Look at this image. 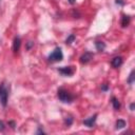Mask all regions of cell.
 <instances>
[{"label": "cell", "mask_w": 135, "mask_h": 135, "mask_svg": "<svg viewBox=\"0 0 135 135\" xmlns=\"http://www.w3.org/2000/svg\"><path fill=\"white\" fill-rule=\"evenodd\" d=\"M74 40H75V35H73V34H72V35H70V36L66 38L65 43H66V44H71V43H72Z\"/></svg>", "instance_id": "14"}, {"label": "cell", "mask_w": 135, "mask_h": 135, "mask_svg": "<svg viewBox=\"0 0 135 135\" xmlns=\"http://www.w3.org/2000/svg\"><path fill=\"white\" fill-rule=\"evenodd\" d=\"M134 73H135V72H134V70H133V71L130 73V75H129V78H128V83H129V84H132V83L134 82V77H135V76H134Z\"/></svg>", "instance_id": "13"}, {"label": "cell", "mask_w": 135, "mask_h": 135, "mask_svg": "<svg viewBox=\"0 0 135 135\" xmlns=\"http://www.w3.org/2000/svg\"><path fill=\"white\" fill-rule=\"evenodd\" d=\"M95 46H96L97 51H99V52H102V51H104V49H105V44H104V42H102V41H96V42H95Z\"/></svg>", "instance_id": "11"}, {"label": "cell", "mask_w": 135, "mask_h": 135, "mask_svg": "<svg viewBox=\"0 0 135 135\" xmlns=\"http://www.w3.org/2000/svg\"><path fill=\"white\" fill-rule=\"evenodd\" d=\"M33 45H34V42H32V41H30V42L27 43V45H26V49H27V50H30V49H31V47H32Z\"/></svg>", "instance_id": "17"}, {"label": "cell", "mask_w": 135, "mask_h": 135, "mask_svg": "<svg viewBox=\"0 0 135 135\" xmlns=\"http://www.w3.org/2000/svg\"><path fill=\"white\" fill-rule=\"evenodd\" d=\"M111 64L113 68H119L121 64H122V58L120 56H117V57H114L111 61Z\"/></svg>", "instance_id": "8"}, {"label": "cell", "mask_w": 135, "mask_h": 135, "mask_svg": "<svg viewBox=\"0 0 135 135\" xmlns=\"http://www.w3.org/2000/svg\"><path fill=\"white\" fill-rule=\"evenodd\" d=\"M126 127V121L123 119H118L116 121V124H115V128L118 130V129H122Z\"/></svg>", "instance_id": "12"}, {"label": "cell", "mask_w": 135, "mask_h": 135, "mask_svg": "<svg viewBox=\"0 0 135 135\" xmlns=\"http://www.w3.org/2000/svg\"><path fill=\"white\" fill-rule=\"evenodd\" d=\"M7 100H8V88L4 82H2L0 84V103L2 104V107H6Z\"/></svg>", "instance_id": "2"}, {"label": "cell", "mask_w": 135, "mask_h": 135, "mask_svg": "<svg viewBox=\"0 0 135 135\" xmlns=\"http://www.w3.org/2000/svg\"><path fill=\"white\" fill-rule=\"evenodd\" d=\"M111 102H112V105H113V108L115 110H119L120 109V102H119V100L116 97H112Z\"/></svg>", "instance_id": "10"}, {"label": "cell", "mask_w": 135, "mask_h": 135, "mask_svg": "<svg viewBox=\"0 0 135 135\" xmlns=\"http://www.w3.org/2000/svg\"><path fill=\"white\" fill-rule=\"evenodd\" d=\"M92 58H93V54L90 53V52H85L84 54H82V55L80 56V62H81L82 64H85V63L90 62Z\"/></svg>", "instance_id": "5"}, {"label": "cell", "mask_w": 135, "mask_h": 135, "mask_svg": "<svg viewBox=\"0 0 135 135\" xmlns=\"http://www.w3.org/2000/svg\"><path fill=\"white\" fill-rule=\"evenodd\" d=\"M9 124L12 126V128H13V129H15V122H14V121H11V122H9Z\"/></svg>", "instance_id": "21"}, {"label": "cell", "mask_w": 135, "mask_h": 135, "mask_svg": "<svg viewBox=\"0 0 135 135\" xmlns=\"http://www.w3.org/2000/svg\"><path fill=\"white\" fill-rule=\"evenodd\" d=\"M130 21H131V17H130V16H128V15H122L120 24H121L122 27H127V26L130 24Z\"/></svg>", "instance_id": "9"}, {"label": "cell", "mask_w": 135, "mask_h": 135, "mask_svg": "<svg viewBox=\"0 0 135 135\" xmlns=\"http://www.w3.org/2000/svg\"><path fill=\"white\" fill-rule=\"evenodd\" d=\"M101 89H102V91H108V89H109V86H108L107 84H103V85L101 86Z\"/></svg>", "instance_id": "19"}, {"label": "cell", "mask_w": 135, "mask_h": 135, "mask_svg": "<svg viewBox=\"0 0 135 135\" xmlns=\"http://www.w3.org/2000/svg\"><path fill=\"white\" fill-rule=\"evenodd\" d=\"M58 72L63 76H72L75 72L74 66H62L58 69Z\"/></svg>", "instance_id": "4"}, {"label": "cell", "mask_w": 135, "mask_h": 135, "mask_svg": "<svg viewBox=\"0 0 135 135\" xmlns=\"http://www.w3.org/2000/svg\"><path fill=\"white\" fill-rule=\"evenodd\" d=\"M57 96H58V98H59L60 101L65 102V103L72 102V101L74 100V98H75V96H74L70 91H68V90H65V89H63V88H60V89L57 91Z\"/></svg>", "instance_id": "1"}, {"label": "cell", "mask_w": 135, "mask_h": 135, "mask_svg": "<svg viewBox=\"0 0 135 135\" xmlns=\"http://www.w3.org/2000/svg\"><path fill=\"white\" fill-rule=\"evenodd\" d=\"M62 58H63V54H62V51L60 47H56L52 52V54H50V56H49V60L52 62L60 61V60H62Z\"/></svg>", "instance_id": "3"}, {"label": "cell", "mask_w": 135, "mask_h": 135, "mask_svg": "<svg viewBox=\"0 0 135 135\" xmlns=\"http://www.w3.org/2000/svg\"><path fill=\"white\" fill-rule=\"evenodd\" d=\"M20 45H21V39H20V37L16 36L14 38V41H13V51H14V53H18L19 52Z\"/></svg>", "instance_id": "6"}, {"label": "cell", "mask_w": 135, "mask_h": 135, "mask_svg": "<svg viewBox=\"0 0 135 135\" xmlns=\"http://www.w3.org/2000/svg\"><path fill=\"white\" fill-rule=\"evenodd\" d=\"M4 129H5V126H4L3 121H1V120H0V131L2 132V131H4Z\"/></svg>", "instance_id": "16"}, {"label": "cell", "mask_w": 135, "mask_h": 135, "mask_svg": "<svg viewBox=\"0 0 135 135\" xmlns=\"http://www.w3.org/2000/svg\"><path fill=\"white\" fill-rule=\"evenodd\" d=\"M72 122H73V118H72L71 116H69V117H65V119H64V124H65V126L70 127V126L72 124Z\"/></svg>", "instance_id": "15"}, {"label": "cell", "mask_w": 135, "mask_h": 135, "mask_svg": "<svg viewBox=\"0 0 135 135\" xmlns=\"http://www.w3.org/2000/svg\"><path fill=\"white\" fill-rule=\"evenodd\" d=\"M116 3L117 4H120V5H123L124 4V1L123 0H116Z\"/></svg>", "instance_id": "18"}, {"label": "cell", "mask_w": 135, "mask_h": 135, "mask_svg": "<svg viewBox=\"0 0 135 135\" xmlns=\"http://www.w3.org/2000/svg\"><path fill=\"white\" fill-rule=\"evenodd\" d=\"M75 1H76V0H69V2H70L71 4H74V3H75Z\"/></svg>", "instance_id": "22"}, {"label": "cell", "mask_w": 135, "mask_h": 135, "mask_svg": "<svg viewBox=\"0 0 135 135\" xmlns=\"http://www.w3.org/2000/svg\"><path fill=\"white\" fill-rule=\"evenodd\" d=\"M96 117H97V114H94V115H93V116H91L90 118H88V119H84V120H83V123H84L86 127H89V128H92V127L94 126V123H95Z\"/></svg>", "instance_id": "7"}, {"label": "cell", "mask_w": 135, "mask_h": 135, "mask_svg": "<svg viewBox=\"0 0 135 135\" xmlns=\"http://www.w3.org/2000/svg\"><path fill=\"white\" fill-rule=\"evenodd\" d=\"M134 107H135V104H134V102H132V103L130 104V110H131V111H134Z\"/></svg>", "instance_id": "20"}]
</instances>
